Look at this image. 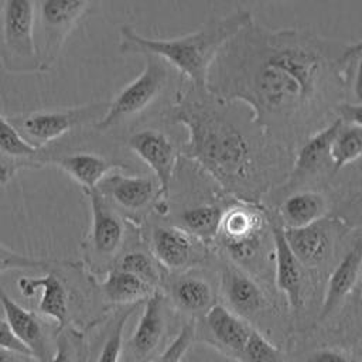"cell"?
<instances>
[{
	"instance_id": "6da1fadb",
	"label": "cell",
	"mask_w": 362,
	"mask_h": 362,
	"mask_svg": "<svg viewBox=\"0 0 362 362\" xmlns=\"http://www.w3.org/2000/svg\"><path fill=\"white\" fill-rule=\"evenodd\" d=\"M361 48L362 40L344 42L252 21L215 57L206 93L219 103L242 102L264 136L281 140L317 117L349 85Z\"/></svg>"
},
{
	"instance_id": "7a4b0ae2",
	"label": "cell",
	"mask_w": 362,
	"mask_h": 362,
	"mask_svg": "<svg viewBox=\"0 0 362 362\" xmlns=\"http://www.w3.org/2000/svg\"><path fill=\"white\" fill-rule=\"evenodd\" d=\"M187 129L185 154L230 192L259 185L260 161L252 140L226 115L201 98H180L170 112Z\"/></svg>"
},
{
	"instance_id": "3957f363",
	"label": "cell",
	"mask_w": 362,
	"mask_h": 362,
	"mask_svg": "<svg viewBox=\"0 0 362 362\" xmlns=\"http://www.w3.org/2000/svg\"><path fill=\"white\" fill-rule=\"evenodd\" d=\"M252 21L247 10H236L225 17L211 18L197 31L175 38H147L130 25H122L119 51L126 55L157 57L188 78L195 90L206 92L208 71L215 57Z\"/></svg>"
},
{
	"instance_id": "277c9868",
	"label": "cell",
	"mask_w": 362,
	"mask_h": 362,
	"mask_svg": "<svg viewBox=\"0 0 362 362\" xmlns=\"http://www.w3.org/2000/svg\"><path fill=\"white\" fill-rule=\"evenodd\" d=\"M89 202L90 223L83 239V270L98 279L107 273L123 252L126 240V222L120 212L96 189H82Z\"/></svg>"
},
{
	"instance_id": "5b68a950",
	"label": "cell",
	"mask_w": 362,
	"mask_h": 362,
	"mask_svg": "<svg viewBox=\"0 0 362 362\" xmlns=\"http://www.w3.org/2000/svg\"><path fill=\"white\" fill-rule=\"evenodd\" d=\"M0 59L14 74L41 72L35 48V0H3Z\"/></svg>"
},
{
	"instance_id": "8992f818",
	"label": "cell",
	"mask_w": 362,
	"mask_h": 362,
	"mask_svg": "<svg viewBox=\"0 0 362 362\" xmlns=\"http://www.w3.org/2000/svg\"><path fill=\"white\" fill-rule=\"evenodd\" d=\"M96 0H35V48L40 69L57 62L68 37Z\"/></svg>"
},
{
	"instance_id": "52a82bcc",
	"label": "cell",
	"mask_w": 362,
	"mask_h": 362,
	"mask_svg": "<svg viewBox=\"0 0 362 362\" xmlns=\"http://www.w3.org/2000/svg\"><path fill=\"white\" fill-rule=\"evenodd\" d=\"M144 58L146 64L139 76L109 102L105 115L95 123L93 129L96 132L106 133L139 116L163 93L168 83L170 65L153 55H144Z\"/></svg>"
},
{
	"instance_id": "ba28073f",
	"label": "cell",
	"mask_w": 362,
	"mask_h": 362,
	"mask_svg": "<svg viewBox=\"0 0 362 362\" xmlns=\"http://www.w3.org/2000/svg\"><path fill=\"white\" fill-rule=\"evenodd\" d=\"M17 288L20 294L27 298L38 296V314L42 318L51 320L55 324L57 329H61L71 324L74 325L72 307L75 298H79L85 305L86 297L95 300V297L98 296L95 287V277L93 284L89 290H85L83 286L81 288H72L66 281L65 274H62V262L59 260H57L54 266L49 267L40 277H20L17 280Z\"/></svg>"
},
{
	"instance_id": "9c48e42d",
	"label": "cell",
	"mask_w": 362,
	"mask_h": 362,
	"mask_svg": "<svg viewBox=\"0 0 362 362\" xmlns=\"http://www.w3.org/2000/svg\"><path fill=\"white\" fill-rule=\"evenodd\" d=\"M107 106L109 102H92L69 109H48L16 115L10 116L8 120L30 144L45 148L47 144L58 141L74 130L90 124L95 126Z\"/></svg>"
},
{
	"instance_id": "30bf717a",
	"label": "cell",
	"mask_w": 362,
	"mask_h": 362,
	"mask_svg": "<svg viewBox=\"0 0 362 362\" xmlns=\"http://www.w3.org/2000/svg\"><path fill=\"white\" fill-rule=\"evenodd\" d=\"M269 218L262 209L250 204H235L221 216L216 238L236 260H249L257 252Z\"/></svg>"
},
{
	"instance_id": "8fae6325",
	"label": "cell",
	"mask_w": 362,
	"mask_h": 362,
	"mask_svg": "<svg viewBox=\"0 0 362 362\" xmlns=\"http://www.w3.org/2000/svg\"><path fill=\"white\" fill-rule=\"evenodd\" d=\"M0 305L14 338L38 362H48L54 352L55 332H49L44 318L16 303L0 286Z\"/></svg>"
},
{
	"instance_id": "7c38bea8",
	"label": "cell",
	"mask_w": 362,
	"mask_h": 362,
	"mask_svg": "<svg viewBox=\"0 0 362 362\" xmlns=\"http://www.w3.org/2000/svg\"><path fill=\"white\" fill-rule=\"evenodd\" d=\"M127 146L154 173L158 184V195L161 199H165L177 165L174 143L161 130L143 129L127 139Z\"/></svg>"
},
{
	"instance_id": "4fadbf2b",
	"label": "cell",
	"mask_w": 362,
	"mask_h": 362,
	"mask_svg": "<svg viewBox=\"0 0 362 362\" xmlns=\"http://www.w3.org/2000/svg\"><path fill=\"white\" fill-rule=\"evenodd\" d=\"M204 242L180 226L157 225L150 235L151 255L163 267L180 272L192 267L204 257Z\"/></svg>"
},
{
	"instance_id": "5bb4252c",
	"label": "cell",
	"mask_w": 362,
	"mask_h": 362,
	"mask_svg": "<svg viewBox=\"0 0 362 362\" xmlns=\"http://www.w3.org/2000/svg\"><path fill=\"white\" fill-rule=\"evenodd\" d=\"M167 329L164 296L157 290L143 303L137 325L126 344L127 362H148L160 348Z\"/></svg>"
},
{
	"instance_id": "9a60e30c",
	"label": "cell",
	"mask_w": 362,
	"mask_h": 362,
	"mask_svg": "<svg viewBox=\"0 0 362 362\" xmlns=\"http://www.w3.org/2000/svg\"><path fill=\"white\" fill-rule=\"evenodd\" d=\"M96 189L119 211L137 214L147 209L158 195V184L148 175L109 173Z\"/></svg>"
},
{
	"instance_id": "2e32d148",
	"label": "cell",
	"mask_w": 362,
	"mask_h": 362,
	"mask_svg": "<svg viewBox=\"0 0 362 362\" xmlns=\"http://www.w3.org/2000/svg\"><path fill=\"white\" fill-rule=\"evenodd\" d=\"M269 233L274 249L276 263V284L286 296V300L293 311H298L303 305V276L301 263L293 253L284 235V226L277 215L267 214Z\"/></svg>"
},
{
	"instance_id": "e0dca14e",
	"label": "cell",
	"mask_w": 362,
	"mask_h": 362,
	"mask_svg": "<svg viewBox=\"0 0 362 362\" xmlns=\"http://www.w3.org/2000/svg\"><path fill=\"white\" fill-rule=\"evenodd\" d=\"M201 320L205 339L221 352L238 361L253 329L246 320L218 303Z\"/></svg>"
},
{
	"instance_id": "ac0fdd59",
	"label": "cell",
	"mask_w": 362,
	"mask_h": 362,
	"mask_svg": "<svg viewBox=\"0 0 362 362\" xmlns=\"http://www.w3.org/2000/svg\"><path fill=\"white\" fill-rule=\"evenodd\" d=\"M48 153L30 144L8 117L0 115V184H6L20 170L44 167Z\"/></svg>"
},
{
	"instance_id": "d6986e66",
	"label": "cell",
	"mask_w": 362,
	"mask_h": 362,
	"mask_svg": "<svg viewBox=\"0 0 362 362\" xmlns=\"http://www.w3.org/2000/svg\"><path fill=\"white\" fill-rule=\"evenodd\" d=\"M44 165L58 167L74 181H76L82 189L96 188L99 182L113 170H129V165L122 161L89 151L57 156L48 153Z\"/></svg>"
},
{
	"instance_id": "ffe728a7",
	"label": "cell",
	"mask_w": 362,
	"mask_h": 362,
	"mask_svg": "<svg viewBox=\"0 0 362 362\" xmlns=\"http://www.w3.org/2000/svg\"><path fill=\"white\" fill-rule=\"evenodd\" d=\"M221 293L226 307L243 320L256 315L266 305V297L259 284L236 266H226L222 270Z\"/></svg>"
},
{
	"instance_id": "44dd1931",
	"label": "cell",
	"mask_w": 362,
	"mask_h": 362,
	"mask_svg": "<svg viewBox=\"0 0 362 362\" xmlns=\"http://www.w3.org/2000/svg\"><path fill=\"white\" fill-rule=\"evenodd\" d=\"M137 305L117 307L115 313L103 315L93 324L99 328L98 334L88 339V362H120L124 345V325Z\"/></svg>"
},
{
	"instance_id": "7402d4cb",
	"label": "cell",
	"mask_w": 362,
	"mask_h": 362,
	"mask_svg": "<svg viewBox=\"0 0 362 362\" xmlns=\"http://www.w3.org/2000/svg\"><path fill=\"white\" fill-rule=\"evenodd\" d=\"M95 287L102 304L107 308L141 304L157 291L137 276L116 267L105 273L100 280L95 279Z\"/></svg>"
},
{
	"instance_id": "603a6c76",
	"label": "cell",
	"mask_w": 362,
	"mask_h": 362,
	"mask_svg": "<svg viewBox=\"0 0 362 362\" xmlns=\"http://www.w3.org/2000/svg\"><path fill=\"white\" fill-rule=\"evenodd\" d=\"M341 126L342 120L337 117L303 141L290 174V181H301L325 170L328 165L332 167L331 146Z\"/></svg>"
},
{
	"instance_id": "cb8c5ba5",
	"label": "cell",
	"mask_w": 362,
	"mask_h": 362,
	"mask_svg": "<svg viewBox=\"0 0 362 362\" xmlns=\"http://www.w3.org/2000/svg\"><path fill=\"white\" fill-rule=\"evenodd\" d=\"M288 246L304 266L321 264L332 247V226L327 219H320L303 228H284Z\"/></svg>"
},
{
	"instance_id": "d4e9b609",
	"label": "cell",
	"mask_w": 362,
	"mask_h": 362,
	"mask_svg": "<svg viewBox=\"0 0 362 362\" xmlns=\"http://www.w3.org/2000/svg\"><path fill=\"white\" fill-rule=\"evenodd\" d=\"M362 273V235L351 245L331 273L320 313V320H325L337 305L352 291Z\"/></svg>"
},
{
	"instance_id": "484cf974",
	"label": "cell",
	"mask_w": 362,
	"mask_h": 362,
	"mask_svg": "<svg viewBox=\"0 0 362 362\" xmlns=\"http://www.w3.org/2000/svg\"><path fill=\"white\" fill-rule=\"evenodd\" d=\"M170 297L180 311L198 318H202L216 304L211 284L195 274L178 276L170 284Z\"/></svg>"
},
{
	"instance_id": "4316f807",
	"label": "cell",
	"mask_w": 362,
	"mask_h": 362,
	"mask_svg": "<svg viewBox=\"0 0 362 362\" xmlns=\"http://www.w3.org/2000/svg\"><path fill=\"white\" fill-rule=\"evenodd\" d=\"M327 198L317 191H298L287 197L277 212L284 228H303L325 216Z\"/></svg>"
},
{
	"instance_id": "83f0119b",
	"label": "cell",
	"mask_w": 362,
	"mask_h": 362,
	"mask_svg": "<svg viewBox=\"0 0 362 362\" xmlns=\"http://www.w3.org/2000/svg\"><path fill=\"white\" fill-rule=\"evenodd\" d=\"M222 209L216 205L201 204L191 208H187L180 215V222L184 230L206 243L216 238Z\"/></svg>"
},
{
	"instance_id": "f1b7e54d",
	"label": "cell",
	"mask_w": 362,
	"mask_h": 362,
	"mask_svg": "<svg viewBox=\"0 0 362 362\" xmlns=\"http://www.w3.org/2000/svg\"><path fill=\"white\" fill-rule=\"evenodd\" d=\"M48 362H88V337L76 325L57 329L54 352Z\"/></svg>"
},
{
	"instance_id": "f546056e",
	"label": "cell",
	"mask_w": 362,
	"mask_h": 362,
	"mask_svg": "<svg viewBox=\"0 0 362 362\" xmlns=\"http://www.w3.org/2000/svg\"><path fill=\"white\" fill-rule=\"evenodd\" d=\"M332 171L337 173L345 165L362 157V129L342 123L331 146Z\"/></svg>"
},
{
	"instance_id": "4dcf8cb0",
	"label": "cell",
	"mask_w": 362,
	"mask_h": 362,
	"mask_svg": "<svg viewBox=\"0 0 362 362\" xmlns=\"http://www.w3.org/2000/svg\"><path fill=\"white\" fill-rule=\"evenodd\" d=\"M112 267L132 273L156 288L161 281L157 260L143 249L132 247L123 250Z\"/></svg>"
},
{
	"instance_id": "1f68e13d",
	"label": "cell",
	"mask_w": 362,
	"mask_h": 362,
	"mask_svg": "<svg viewBox=\"0 0 362 362\" xmlns=\"http://www.w3.org/2000/svg\"><path fill=\"white\" fill-rule=\"evenodd\" d=\"M238 362H284V358L273 344L253 328Z\"/></svg>"
},
{
	"instance_id": "d6a6232c",
	"label": "cell",
	"mask_w": 362,
	"mask_h": 362,
	"mask_svg": "<svg viewBox=\"0 0 362 362\" xmlns=\"http://www.w3.org/2000/svg\"><path fill=\"white\" fill-rule=\"evenodd\" d=\"M55 260L41 259V257H33L27 255L17 253L0 243V274L11 270H48L52 267Z\"/></svg>"
},
{
	"instance_id": "836d02e7",
	"label": "cell",
	"mask_w": 362,
	"mask_h": 362,
	"mask_svg": "<svg viewBox=\"0 0 362 362\" xmlns=\"http://www.w3.org/2000/svg\"><path fill=\"white\" fill-rule=\"evenodd\" d=\"M195 338V328L192 324H184L177 337L165 346L163 352L156 355L148 362H181Z\"/></svg>"
},
{
	"instance_id": "e575fe53",
	"label": "cell",
	"mask_w": 362,
	"mask_h": 362,
	"mask_svg": "<svg viewBox=\"0 0 362 362\" xmlns=\"http://www.w3.org/2000/svg\"><path fill=\"white\" fill-rule=\"evenodd\" d=\"M335 112L338 115V119L342 120V123L354 124L362 129V103L339 102L335 106Z\"/></svg>"
},
{
	"instance_id": "d590c367",
	"label": "cell",
	"mask_w": 362,
	"mask_h": 362,
	"mask_svg": "<svg viewBox=\"0 0 362 362\" xmlns=\"http://www.w3.org/2000/svg\"><path fill=\"white\" fill-rule=\"evenodd\" d=\"M349 86L352 89L354 103H362V48L358 51L354 58L351 74H349Z\"/></svg>"
},
{
	"instance_id": "8d00e7d4",
	"label": "cell",
	"mask_w": 362,
	"mask_h": 362,
	"mask_svg": "<svg viewBox=\"0 0 362 362\" xmlns=\"http://www.w3.org/2000/svg\"><path fill=\"white\" fill-rule=\"evenodd\" d=\"M0 346L13 349V351L20 352V354L30 355V352L14 338V335L11 334L8 325H7V322L4 320H0Z\"/></svg>"
},
{
	"instance_id": "74e56055",
	"label": "cell",
	"mask_w": 362,
	"mask_h": 362,
	"mask_svg": "<svg viewBox=\"0 0 362 362\" xmlns=\"http://www.w3.org/2000/svg\"><path fill=\"white\" fill-rule=\"evenodd\" d=\"M307 362H351L349 358L338 349H318L310 355Z\"/></svg>"
},
{
	"instance_id": "f35d334b",
	"label": "cell",
	"mask_w": 362,
	"mask_h": 362,
	"mask_svg": "<svg viewBox=\"0 0 362 362\" xmlns=\"http://www.w3.org/2000/svg\"><path fill=\"white\" fill-rule=\"evenodd\" d=\"M0 362H38L30 355L16 352L13 349L0 346Z\"/></svg>"
},
{
	"instance_id": "ab89813d",
	"label": "cell",
	"mask_w": 362,
	"mask_h": 362,
	"mask_svg": "<svg viewBox=\"0 0 362 362\" xmlns=\"http://www.w3.org/2000/svg\"><path fill=\"white\" fill-rule=\"evenodd\" d=\"M361 355H362V345H361Z\"/></svg>"
}]
</instances>
